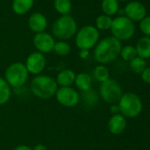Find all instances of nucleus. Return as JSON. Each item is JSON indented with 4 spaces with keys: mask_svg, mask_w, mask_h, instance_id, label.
Here are the masks:
<instances>
[{
    "mask_svg": "<svg viewBox=\"0 0 150 150\" xmlns=\"http://www.w3.org/2000/svg\"><path fill=\"white\" fill-rule=\"evenodd\" d=\"M53 51L56 55L60 57H64L70 54L71 52V46L68 42L64 41H58L55 43Z\"/></svg>",
    "mask_w": 150,
    "mask_h": 150,
    "instance_id": "25",
    "label": "nucleus"
},
{
    "mask_svg": "<svg viewBox=\"0 0 150 150\" xmlns=\"http://www.w3.org/2000/svg\"><path fill=\"white\" fill-rule=\"evenodd\" d=\"M129 67L132 72L137 74H141L142 71L146 68V62L145 59L137 56L135 58L130 61Z\"/></svg>",
    "mask_w": 150,
    "mask_h": 150,
    "instance_id": "23",
    "label": "nucleus"
},
{
    "mask_svg": "<svg viewBox=\"0 0 150 150\" xmlns=\"http://www.w3.org/2000/svg\"><path fill=\"white\" fill-rule=\"evenodd\" d=\"M112 36L118 41H127L135 34V26L133 21L125 16H118L112 21L110 27Z\"/></svg>",
    "mask_w": 150,
    "mask_h": 150,
    "instance_id": "7",
    "label": "nucleus"
},
{
    "mask_svg": "<svg viewBox=\"0 0 150 150\" xmlns=\"http://www.w3.org/2000/svg\"><path fill=\"white\" fill-rule=\"evenodd\" d=\"M48 26L46 17L40 13H34L28 19V27L35 34L42 33Z\"/></svg>",
    "mask_w": 150,
    "mask_h": 150,
    "instance_id": "13",
    "label": "nucleus"
},
{
    "mask_svg": "<svg viewBox=\"0 0 150 150\" xmlns=\"http://www.w3.org/2000/svg\"><path fill=\"white\" fill-rule=\"evenodd\" d=\"M53 35L61 40H69L77 33V23L71 15H62L52 26Z\"/></svg>",
    "mask_w": 150,
    "mask_h": 150,
    "instance_id": "3",
    "label": "nucleus"
},
{
    "mask_svg": "<svg viewBox=\"0 0 150 150\" xmlns=\"http://www.w3.org/2000/svg\"><path fill=\"white\" fill-rule=\"evenodd\" d=\"M102 10L105 15L112 16L115 15L119 10V4L117 0H103Z\"/></svg>",
    "mask_w": 150,
    "mask_h": 150,
    "instance_id": "20",
    "label": "nucleus"
},
{
    "mask_svg": "<svg viewBox=\"0 0 150 150\" xmlns=\"http://www.w3.org/2000/svg\"><path fill=\"white\" fill-rule=\"evenodd\" d=\"M117 1H122V2H124V1H128V0H117Z\"/></svg>",
    "mask_w": 150,
    "mask_h": 150,
    "instance_id": "33",
    "label": "nucleus"
},
{
    "mask_svg": "<svg viewBox=\"0 0 150 150\" xmlns=\"http://www.w3.org/2000/svg\"><path fill=\"white\" fill-rule=\"evenodd\" d=\"M121 42L113 36L103 38L95 46L94 57L96 62L103 64L114 61L120 54Z\"/></svg>",
    "mask_w": 150,
    "mask_h": 150,
    "instance_id": "1",
    "label": "nucleus"
},
{
    "mask_svg": "<svg viewBox=\"0 0 150 150\" xmlns=\"http://www.w3.org/2000/svg\"><path fill=\"white\" fill-rule=\"evenodd\" d=\"M125 17H127L132 21H140L146 16V9L145 6L139 1L129 2L125 9Z\"/></svg>",
    "mask_w": 150,
    "mask_h": 150,
    "instance_id": "12",
    "label": "nucleus"
},
{
    "mask_svg": "<svg viewBox=\"0 0 150 150\" xmlns=\"http://www.w3.org/2000/svg\"><path fill=\"white\" fill-rule=\"evenodd\" d=\"M110 112L115 115V114H119V108H118V105L117 104H111V107H110Z\"/></svg>",
    "mask_w": 150,
    "mask_h": 150,
    "instance_id": "30",
    "label": "nucleus"
},
{
    "mask_svg": "<svg viewBox=\"0 0 150 150\" xmlns=\"http://www.w3.org/2000/svg\"><path fill=\"white\" fill-rule=\"evenodd\" d=\"M93 77L98 82L103 83L110 79V71L105 65L99 64L96 66L93 71Z\"/></svg>",
    "mask_w": 150,
    "mask_h": 150,
    "instance_id": "21",
    "label": "nucleus"
},
{
    "mask_svg": "<svg viewBox=\"0 0 150 150\" xmlns=\"http://www.w3.org/2000/svg\"><path fill=\"white\" fill-rule=\"evenodd\" d=\"M55 96L57 103L65 108L77 106L81 100L79 92L71 87L58 88Z\"/></svg>",
    "mask_w": 150,
    "mask_h": 150,
    "instance_id": "9",
    "label": "nucleus"
},
{
    "mask_svg": "<svg viewBox=\"0 0 150 150\" xmlns=\"http://www.w3.org/2000/svg\"><path fill=\"white\" fill-rule=\"evenodd\" d=\"M54 8L61 15H69L71 10V0H54Z\"/></svg>",
    "mask_w": 150,
    "mask_h": 150,
    "instance_id": "22",
    "label": "nucleus"
},
{
    "mask_svg": "<svg viewBox=\"0 0 150 150\" xmlns=\"http://www.w3.org/2000/svg\"><path fill=\"white\" fill-rule=\"evenodd\" d=\"M13 150H33V148H31L27 145H19Z\"/></svg>",
    "mask_w": 150,
    "mask_h": 150,
    "instance_id": "31",
    "label": "nucleus"
},
{
    "mask_svg": "<svg viewBox=\"0 0 150 150\" xmlns=\"http://www.w3.org/2000/svg\"><path fill=\"white\" fill-rule=\"evenodd\" d=\"M33 43L38 52L44 54L53 51L56 42L54 37L50 34L42 32L35 34L33 39Z\"/></svg>",
    "mask_w": 150,
    "mask_h": 150,
    "instance_id": "11",
    "label": "nucleus"
},
{
    "mask_svg": "<svg viewBox=\"0 0 150 150\" xmlns=\"http://www.w3.org/2000/svg\"><path fill=\"white\" fill-rule=\"evenodd\" d=\"M12 96L11 87L4 78L0 77V106L9 102Z\"/></svg>",
    "mask_w": 150,
    "mask_h": 150,
    "instance_id": "19",
    "label": "nucleus"
},
{
    "mask_svg": "<svg viewBox=\"0 0 150 150\" xmlns=\"http://www.w3.org/2000/svg\"><path fill=\"white\" fill-rule=\"evenodd\" d=\"M34 6V0H13L12 4L13 11L18 15L28 13Z\"/></svg>",
    "mask_w": 150,
    "mask_h": 150,
    "instance_id": "18",
    "label": "nucleus"
},
{
    "mask_svg": "<svg viewBox=\"0 0 150 150\" xmlns=\"http://www.w3.org/2000/svg\"><path fill=\"white\" fill-rule=\"evenodd\" d=\"M99 38V30L96 27L84 26L75 35V44L80 50H89L97 44Z\"/></svg>",
    "mask_w": 150,
    "mask_h": 150,
    "instance_id": "6",
    "label": "nucleus"
},
{
    "mask_svg": "<svg viewBox=\"0 0 150 150\" xmlns=\"http://www.w3.org/2000/svg\"><path fill=\"white\" fill-rule=\"evenodd\" d=\"M135 49L138 57L145 60L150 58V37L148 36L141 37L137 42Z\"/></svg>",
    "mask_w": 150,
    "mask_h": 150,
    "instance_id": "17",
    "label": "nucleus"
},
{
    "mask_svg": "<svg viewBox=\"0 0 150 150\" xmlns=\"http://www.w3.org/2000/svg\"><path fill=\"white\" fill-rule=\"evenodd\" d=\"M58 89L55 78L49 75H36L30 82V90L40 99L48 100L53 97Z\"/></svg>",
    "mask_w": 150,
    "mask_h": 150,
    "instance_id": "2",
    "label": "nucleus"
},
{
    "mask_svg": "<svg viewBox=\"0 0 150 150\" xmlns=\"http://www.w3.org/2000/svg\"><path fill=\"white\" fill-rule=\"evenodd\" d=\"M126 119L125 117L119 114H115L110 117L108 122V129L110 133L114 135L121 134L126 128Z\"/></svg>",
    "mask_w": 150,
    "mask_h": 150,
    "instance_id": "14",
    "label": "nucleus"
},
{
    "mask_svg": "<svg viewBox=\"0 0 150 150\" xmlns=\"http://www.w3.org/2000/svg\"><path fill=\"white\" fill-rule=\"evenodd\" d=\"M113 19H111L110 16L102 14L98 16L96 20V28L98 30H108L110 29L111 24H112Z\"/></svg>",
    "mask_w": 150,
    "mask_h": 150,
    "instance_id": "24",
    "label": "nucleus"
},
{
    "mask_svg": "<svg viewBox=\"0 0 150 150\" xmlns=\"http://www.w3.org/2000/svg\"><path fill=\"white\" fill-rule=\"evenodd\" d=\"M74 84L81 92H87L91 88L92 77L87 72H80L75 76Z\"/></svg>",
    "mask_w": 150,
    "mask_h": 150,
    "instance_id": "16",
    "label": "nucleus"
},
{
    "mask_svg": "<svg viewBox=\"0 0 150 150\" xmlns=\"http://www.w3.org/2000/svg\"><path fill=\"white\" fill-rule=\"evenodd\" d=\"M33 150H48V148L46 147V146L42 145V144H37L34 148Z\"/></svg>",
    "mask_w": 150,
    "mask_h": 150,
    "instance_id": "32",
    "label": "nucleus"
},
{
    "mask_svg": "<svg viewBox=\"0 0 150 150\" xmlns=\"http://www.w3.org/2000/svg\"><path fill=\"white\" fill-rule=\"evenodd\" d=\"M79 56L82 59H87L89 57V50H80Z\"/></svg>",
    "mask_w": 150,
    "mask_h": 150,
    "instance_id": "29",
    "label": "nucleus"
},
{
    "mask_svg": "<svg viewBox=\"0 0 150 150\" xmlns=\"http://www.w3.org/2000/svg\"><path fill=\"white\" fill-rule=\"evenodd\" d=\"M99 92L102 99L110 104H117L123 96L121 86L113 79H109L108 81L101 83Z\"/></svg>",
    "mask_w": 150,
    "mask_h": 150,
    "instance_id": "8",
    "label": "nucleus"
},
{
    "mask_svg": "<svg viewBox=\"0 0 150 150\" xmlns=\"http://www.w3.org/2000/svg\"><path fill=\"white\" fill-rule=\"evenodd\" d=\"M75 76H76V74L72 70L64 69L58 72L55 80L59 88L71 87V85L74 84Z\"/></svg>",
    "mask_w": 150,
    "mask_h": 150,
    "instance_id": "15",
    "label": "nucleus"
},
{
    "mask_svg": "<svg viewBox=\"0 0 150 150\" xmlns=\"http://www.w3.org/2000/svg\"><path fill=\"white\" fill-rule=\"evenodd\" d=\"M117 105L120 114L125 117H136L142 110V102L139 96L131 92L123 94L119 102L117 103Z\"/></svg>",
    "mask_w": 150,
    "mask_h": 150,
    "instance_id": "5",
    "label": "nucleus"
},
{
    "mask_svg": "<svg viewBox=\"0 0 150 150\" xmlns=\"http://www.w3.org/2000/svg\"><path fill=\"white\" fill-rule=\"evenodd\" d=\"M140 75H141V79H142V81H143L145 83L150 85V67H146V68L142 71V73H141Z\"/></svg>",
    "mask_w": 150,
    "mask_h": 150,
    "instance_id": "28",
    "label": "nucleus"
},
{
    "mask_svg": "<svg viewBox=\"0 0 150 150\" xmlns=\"http://www.w3.org/2000/svg\"><path fill=\"white\" fill-rule=\"evenodd\" d=\"M46 58L41 52L35 51L31 53L26 59L25 66L28 73L40 75L46 67Z\"/></svg>",
    "mask_w": 150,
    "mask_h": 150,
    "instance_id": "10",
    "label": "nucleus"
},
{
    "mask_svg": "<svg viewBox=\"0 0 150 150\" xmlns=\"http://www.w3.org/2000/svg\"><path fill=\"white\" fill-rule=\"evenodd\" d=\"M119 55L125 61L130 62L131 60H132L133 58H135L137 57L136 49H135V47H133L132 45H126L121 49Z\"/></svg>",
    "mask_w": 150,
    "mask_h": 150,
    "instance_id": "26",
    "label": "nucleus"
},
{
    "mask_svg": "<svg viewBox=\"0 0 150 150\" xmlns=\"http://www.w3.org/2000/svg\"><path fill=\"white\" fill-rule=\"evenodd\" d=\"M28 71L25 64L15 62L11 64L5 71V80L11 88H20L26 84L28 79Z\"/></svg>",
    "mask_w": 150,
    "mask_h": 150,
    "instance_id": "4",
    "label": "nucleus"
},
{
    "mask_svg": "<svg viewBox=\"0 0 150 150\" xmlns=\"http://www.w3.org/2000/svg\"><path fill=\"white\" fill-rule=\"evenodd\" d=\"M139 29L145 36L150 37V16H146L139 21Z\"/></svg>",
    "mask_w": 150,
    "mask_h": 150,
    "instance_id": "27",
    "label": "nucleus"
}]
</instances>
